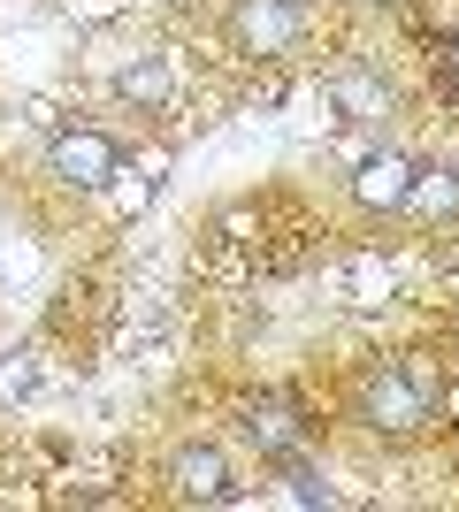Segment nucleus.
Instances as JSON below:
<instances>
[{"label": "nucleus", "mask_w": 459, "mask_h": 512, "mask_svg": "<svg viewBox=\"0 0 459 512\" xmlns=\"http://www.w3.org/2000/svg\"><path fill=\"white\" fill-rule=\"evenodd\" d=\"M46 176L69 184V192H100V184L123 176V146L92 123H69V130H54V146H46Z\"/></svg>", "instance_id": "4"}, {"label": "nucleus", "mask_w": 459, "mask_h": 512, "mask_svg": "<svg viewBox=\"0 0 459 512\" xmlns=\"http://www.w3.org/2000/svg\"><path fill=\"white\" fill-rule=\"evenodd\" d=\"M444 69H452V92H459V31L444 39Z\"/></svg>", "instance_id": "10"}, {"label": "nucleus", "mask_w": 459, "mask_h": 512, "mask_svg": "<svg viewBox=\"0 0 459 512\" xmlns=\"http://www.w3.org/2000/svg\"><path fill=\"white\" fill-rule=\"evenodd\" d=\"M222 39L238 62H291L306 46V0H222Z\"/></svg>", "instance_id": "3"}, {"label": "nucleus", "mask_w": 459, "mask_h": 512, "mask_svg": "<svg viewBox=\"0 0 459 512\" xmlns=\"http://www.w3.org/2000/svg\"><path fill=\"white\" fill-rule=\"evenodd\" d=\"M398 214H406V222H444V214H459V169H414Z\"/></svg>", "instance_id": "9"}, {"label": "nucleus", "mask_w": 459, "mask_h": 512, "mask_svg": "<svg viewBox=\"0 0 459 512\" xmlns=\"http://www.w3.org/2000/svg\"><path fill=\"white\" fill-rule=\"evenodd\" d=\"M329 115H337V130L383 138V123H391V85H383L375 69H337V77H329Z\"/></svg>", "instance_id": "5"}, {"label": "nucleus", "mask_w": 459, "mask_h": 512, "mask_svg": "<svg viewBox=\"0 0 459 512\" xmlns=\"http://www.w3.org/2000/svg\"><path fill=\"white\" fill-rule=\"evenodd\" d=\"M169 482H176L184 505H230V497H238V474H230V459H222L215 444L176 451V459H169Z\"/></svg>", "instance_id": "6"}, {"label": "nucleus", "mask_w": 459, "mask_h": 512, "mask_svg": "<svg viewBox=\"0 0 459 512\" xmlns=\"http://www.w3.org/2000/svg\"><path fill=\"white\" fill-rule=\"evenodd\" d=\"M352 421L375 436H421L437 421V367L429 360H375L352 383Z\"/></svg>", "instance_id": "1"}, {"label": "nucleus", "mask_w": 459, "mask_h": 512, "mask_svg": "<svg viewBox=\"0 0 459 512\" xmlns=\"http://www.w3.org/2000/svg\"><path fill=\"white\" fill-rule=\"evenodd\" d=\"M245 428H253V444H261L268 459H299V451H306V421H299L291 398H261Z\"/></svg>", "instance_id": "8"}, {"label": "nucleus", "mask_w": 459, "mask_h": 512, "mask_svg": "<svg viewBox=\"0 0 459 512\" xmlns=\"http://www.w3.org/2000/svg\"><path fill=\"white\" fill-rule=\"evenodd\" d=\"M92 77H100L123 107H138V115H161V107L176 100L169 46L138 39V31H92Z\"/></svg>", "instance_id": "2"}, {"label": "nucleus", "mask_w": 459, "mask_h": 512, "mask_svg": "<svg viewBox=\"0 0 459 512\" xmlns=\"http://www.w3.org/2000/svg\"><path fill=\"white\" fill-rule=\"evenodd\" d=\"M414 153H368L360 169H352V192H360V207H383V214H398V199H406V184H414Z\"/></svg>", "instance_id": "7"}, {"label": "nucleus", "mask_w": 459, "mask_h": 512, "mask_svg": "<svg viewBox=\"0 0 459 512\" xmlns=\"http://www.w3.org/2000/svg\"><path fill=\"white\" fill-rule=\"evenodd\" d=\"M123 8H146V0H123Z\"/></svg>", "instance_id": "11"}]
</instances>
